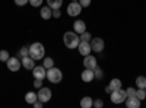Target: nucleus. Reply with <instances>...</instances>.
Listing matches in <instances>:
<instances>
[{"label": "nucleus", "mask_w": 146, "mask_h": 108, "mask_svg": "<svg viewBox=\"0 0 146 108\" xmlns=\"http://www.w3.org/2000/svg\"><path fill=\"white\" fill-rule=\"evenodd\" d=\"M63 42H64V45L67 47V48L73 50V48H78V45L80 42V38L78 37V34L75 31H67L63 35Z\"/></svg>", "instance_id": "obj_1"}, {"label": "nucleus", "mask_w": 146, "mask_h": 108, "mask_svg": "<svg viewBox=\"0 0 146 108\" xmlns=\"http://www.w3.org/2000/svg\"><path fill=\"white\" fill-rule=\"evenodd\" d=\"M44 54H45V48L41 42H32L29 45V57H32L35 62L44 58Z\"/></svg>", "instance_id": "obj_2"}, {"label": "nucleus", "mask_w": 146, "mask_h": 108, "mask_svg": "<svg viewBox=\"0 0 146 108\" xmlns=\"http://www.w3.org/2000/svg\"><path fill=\"white\" fill-rule=\"evenodd\" d=\"M47 79L50 80L51 83H60L63 79V73L62 70L57 69V67H51V69H47Z\"/></svg>", "instance_id": "obj_3"}, {"label": "nucleus", "mask_w": 146, "mask_h": 108, "mask_svg": "<svg viewBox=\"0 0 146 108\" xmlns=\"http://www.w3.org/2000/svg\"><path fill=\"white\" fill-rule=\"evenodd\" d=\"M111 101H113V104H121V102H124L126 101V98H127V93H126V91L124 89H117V91H113L111 93Z\"/></svg>", "instance_id": "obj_4"}, {"label": "nucleus", "mask_w": 146, "mask_h": 108, "mask_svg": "<svg viewBox=\"0 0 146 108\" xmlns=\"http://www.w3.org/2000/svg\"><path fill=\"white\" fill-rule=\"evenodd\" d=\"M82 12V5L79 2H72L69 6H67V15L69 16H79Z\"/></svg>", "instance_id": "obj_5"}, {"label": "nucleus", "mask_w": 146, "mask_h": 108, "mask_svg": "<svg viewBox=\"0 0 146 108\" xmlns=\"http://www.w3.org/2000/svg\"><path fill=\"white\" fill-rule=\"evenodd\" d=\"M89 44H91L92 51H95V53H101V51L104 50V47H105L102 38H92V40L89 41Z\"/></svg>", "instance_id": "obj_6"}, {"label": "nucleus", "mask_w": 146, "mask_h": 108, "mask_svg": "<svg viewBox=\"0 0 146 108\" xmlns=\"http://www.w3.org/2000/svg\"><path fill=\"white\" fill-rule=\"evenodd\" d=\"M6 64H7V69L10 70V72H18L21 67H22V62L19 58H16V57H9V60L6 62Z\"/></svg>", "instance_id": "obj_7"}, {"label": "nucleus", "mask_w": 146, "mask_h": 108, "mask_svg": "<svg viewBox=\"0 0 146 108\" xmlns=\"http://www.w3.org/2000/svg\"><path fill=\"white\" fill-rule=\"evenodd\" d=\"M51 91H50V88H45V86H41L40 88V91H38V99L40 101H42L44 104L45 102H48L51 99Z\"/></svg>", "instance_id": "obj_8"}, {"label": "nucleus", "mask_w": 146, "mask_h": 108, "mask_svg": "<svg viewBox=\"0 0 146 108\" xmlns=\"http://www.w3.org/2000/svg\"><path fill=\"white\" fill-rule=\"evenodd\" d=\"M96 66V58H95V56H92V54H88V56H85L83 57V67L85 69H95Z\"/></svg>", "instance_id": "obj_9"}, {"label": "nucleus", "mask_w": 146, "mask_h": 108, "mask_svg": "<svg viewBox=\"0 0 146 108\" xmlns=\"http://www.w3.org/2000/svg\"><path fill=\"white\" fill-rule=\"evenodd\" d=\"M32 75H34L35 79H41L42 80V79L47 78V69L44 66H35L32 69Z\"/></svg>", "instance_id": "obj_10"}, {"label": "nucleus", "mask_w": 146, "mask_h": 108, "mask_svg": "<svg viewBox=\"0 0 146 108\" xmlns=\"http://www.w3.org/2000/svg\"><path fill=\"white\" fill-rule=\"evenodd\" d=\"M78 50H79V53H80V54H82L83 57L92 53L91 44H89L88 41H80V42H79V45H78Z\"/></svg>", "instance_id": "obj_11"}, {"label": "nucleus", "mask_w": 146, "mask_h": 108, "mask_svg": "<svg viewBox=\"0 0 146 108\" xmlns=\"http://www.w3.org/2000/svg\"><path fill=\"white\" fill-rule=\"evenodd\" d=\"M73 31H75L76 34H82L86 31V23H85L82 19H76L75 23H73Z\"/></svg>", "instance_id": "obj_12"}, {"label": "nucleus", "mask_w": 146, "mask_h": 108, "mask_svg": "<svg viewBox=\"0 0 146 108\" xmlns=\"http://www.w3.org/2000/svg\"><path fill=\"white\" fill-rule=\"evenodd\" d=\"M124 102H126L127 108H139L140 107V99L137 97H127Z\"/></svg>", "instance_id": "obj_13"}, {"label": "nucleus", "mask_w": 146, "mask_h": 108, "mask_svg": "<svg viewBox=\"0 0 146 108\" xmlns=\"http://www.w3.org/2000/svg\"><path fill=\"white\" fill-rule=\"evenodd\" d=\"M21 62H22V66L25 67L27 70H32V69L35 67V60H34L32 57H29V56L22 57V58H21Z\"/></svg>", "instance_id": "obj_14"}, {"label": "nucleus", "mask_w": 146, "mask_h": 108, "mask_svg": "<svg viewBox=\"0 0 146 108\" xmlns=\"http://www.w3.org/2000/svg\"><path fill=\"white\" fill-rule=\"evenodd\" d=\"M40 15L44 21H48L50 18H53V9L50 6H42L41 10H40Z\"/></svg>", "instance_id": "obj_15"}, {"label": "nucleus", "mask_w": 146, "mask_h": 108, "mask_svg": "<svg viewBox=\"0 0 146 108\" xmlns=\"http://www.w3.org/2000/svg\"><path fill=\"white\" fill-rule=\"evenodd\" d=\"M82 80L83 82H92L94 79H95V75H94V70L92 69H85L83 72H82Z\"/></svg>", "instance_id": "obj_16"}, {"label": "nucleus", "mask_w": 146, "mask_h": 108, "mask_svg": "<svg viewBox=\"0 0 146 108\" xmlns=\"http://www.w3.org/2000/svg\"><path fill=\"white\" fill-rule=\"evenodd\" d=\"M36 99H38V93H35V92H27V95H25V101H27V104H34Z\"/></svg>", "instance_id": "obj_17"}, {"label": "nucleus", "mask_w": 146, "mask_h": 108, "mask_svg": "<svg viewBox=\"0 0 146 108\" xmlns=\"http://www.w3.org/2000/svg\"><path fill=\"white\" fill-rule=\"evenodd\" d=\"M80 107H82V108H91V107H94L92 98H91V97H83V98L80 99Z\"/></svg>", "instance_id": "obj_18"}, {"label": "nucleus", "mask_w": 146, "mask_h": 108, "mask_svg": "<svg viewBox=\"0 0 146 108\" xmlns=\"http://www.w3.org/2000/svg\"><path fill=\"white\" fill-rule=\"evenodd\" d=\"M47 5L51 9H60L63 5V0H47Z\"/></svg>", "instance_id": "obj_19"}, {"label": "nucleus", "mask_w": 146, "mask_h": 108, "mask_svg": "<svg viewBox=\"0 0 146 108\" xmlns=\"http://www.w3.org/2000/svg\"><path fill=\"white\" fill-rule=\"evenodd\" d=\"M110 88H111V91H117V89H120V88H121V80L117 79V78L111 79V82H110Z\"/></svg>", "instance_id": "obj_20"}, {"label": "nucleus", "mask_w": 146, "mask_h": 108, "mask_svg": "<svg viewBox=\"0 0 146 108\" xmlns=\"http://www.w3.org/2000/svg\"><path fill=\"white\" fill-rule=\"evenodd\" d=\"M136 86L140 88V89H145V88H146V78H145V76L136 78Z\"/></svg>", "instance_id": "obj_21"}, {"label": "nucleus", "mask_w": 146, "mask_h": 108, "mask_svg": "<svg viewBox=\"0 0 146 108\" xmlns=\"http://www.w3.org/2000/svg\"><path fill=\"white\" fill-rule=\"evenodd\" d=\"M94 75H95L96 80H101V79L104 78V72L101 70V67H100V66H96V67L94 69Z\"/></svg>", "instance_id": "obj_22"}, {"label": "nucleus", "mask_w": 146, "mask_h": 108, "mask_svg": "<svg viewBox=\"0 0 146 108\" xmlns=\"http://www.w3.org/2000/svg\"><path fill=\"white\" fill-rule=\"evenodd\" d=\"M42 66H44L45 69H51V67L54 66V60H53L51 57H45V58H44V63H42Z\"/></svg>", "instance_id": "obj_23"}, {"label": "nucleus", "mask_w": 146, "mask_h": 108, "mask_svg": "<svg viewBox=\"0 0 146 108\" xmlns=\"http://www.w3.org/2000/svg\"><path fill=\"white\" fill-rule=\"evenodd\" d=\"M79 38H80V41H88V42H89V41L92 40V35H91L88 31H85V32L80 34V37H79Z\"/></svg>", "instance_id": "obj_24"}, {"label": "nucleus", "mask_w": 146, "mask_h": 108, "mask_svg": "<svg viewBox=\"0 0 146 108\" xmlns=\"http://www.w3.org/2000/svg\"><path fill=\"white\" fill-rule=\"evenodd\" d=\"M9 51H6V50H2L0 51V62H3V63H6L7 60H9Z\"/></svg>", "instance_id": "obj_25"}, {"label": "nucleus", "mask_w": 146, "mask_h": 108, "mask_svg": "<svg viewBox=\"0 0 146 108\" xmlns=\"http://www.w3.org/2000/svg\"><path fill=\"white\" fill-rule=\"evenodd\" d=\"M27 56H29V47H22L19 50V57L22 58V57H27Z\"/></svg>", "instance_id": "obj_26"}, {"label": "nucleus", "mask_w": 146, "mask_h": 108, "mask_svg": "<svg viewBox=\"0 0 146 108\" xmlns=\"http://www.w3.org/2000/svg\"><path fill=\"white\" fill-rule=\"evenodd\" d=\"M136 97H137L140 101H142V99H145V98H146V92H145V89H140V88H139V89H137V92H136Z\"/></svg>", "instance_id": "obj_27"}, {"label": "nucleus", "mask_w": 146, "mask_h": 108, "mask_svg": "<svg viewBox=\"0 0 146 108\" xmlns=\"http://www.w3.org/2000/svg\"><path fill=\"white\" fill-rule=\"evenodd\" d=\"M136 92H137V89H135V88H129V89H126V93H127V97H136Z\"/></svg>", "instance_id": "obj_28"}, {"label": "nucleus", "mask_w": 146, "mask_h": 108, "mask_svg": "<svg viewBox=\"0 0 146 108\" xmlns=\"http://www.w3.org/2000/svg\"><path fill=\"white\" fill-rule=\"evenodd\" d=\"M29 5L34 6V7H38L42 5V0H29Z\"/></svg>", "instance_id": "obj_29"}, {"label": "nucleus", "mask_w": 146, "mask_h": 108, "mask_svg": "<svg viewBox=\"0 0 146 108\" xmlns=\"http://www.w3.org/2000/svg\"><path fill=\"white\" fill-rule=\"evenodd\" d=\"M94 107H95V108H102V107H104L102 99H95V101H94Z\"/></svg>", "instance_id": "obj_30"}, {"label": "nucleus", "mask_w": 146, "mask_h": 108, "mask_svg": "<svg viewBox=\"0 0 146 108\" xmlns=\"http://www.w3.org/2000/svg\"><path fill=\"white\" fill-rule=\"evenodd\" d=\"M60 16H62V12H60V9H53V18L58 19Z\"/></svg>", "instance_id": "obj_31"}, {"label": "nucleus", "mask_w": 146, "mask_h": 108, "mask_svg": "<svg viewBox=\"0 0 146 108\" xmlns=\"http://www.w3.org/2000/svg\"><path fill=\"white\" fill-rule=\"evenodd\" d=\"M91 2H92V0H79V3L82 5V7H88L91 5Z\"/></svg>", "instance_id": "obj_32"}, {"label": "nucleus", "mask_w": 146, "mask_h": 108, "mask_svg": "<svg viewBox=\"0 0 146 108\" xmlns=\"http://www.w3.org/2000/svg\"><path fill=\"white\" fill-rule=\"evenodd\" d=\"M27 3H29V0H15V5L18 6H25Z\"/></svg>", "instance_id": "obj_33"}, {"label": "nucleus", "mask_w": 146, "mask_h": 108, "mask_svg": "<svg viewBox=\"0 0 146 108\" xmlns=\"http://www.w3.org/2000/svg\"><path fill=\"white\" fill-rule=\"evenodd\" d=\"M34 86H35V88H41V86H42V80H41V79H35V80H34Z\"/></svg>", "instance_id": "obj_34"}, {"label": "nucleus", "mask_w": 146, "mask_h": 108, "mask_svg": "<svg viewBox=\"0 0 146 108\" xmlns=\"http://www.w3.org/2000/svg\"><path fill=\"white\" fill-rule=\"evenodd\" d=\"M32 105H34L35 108H42V105H44V102H42V101H40V99H36V101H35V102H34Z\"/></svg>", "instance_id": "obj_35"}, {"label": "nucleus", "mask_w": 146, "mask_h": 108, "mask_svg": "<svg viewBox=\"0 0 146 108\" xmlns=\"http://www.w3.org/2000/svg\"><path fill=\"white\" fill-rule=\"evenodd\" d=\"M105 92H107V93H111V92H113V91H111V88H110V85L105 88Z\"/></svg>", "instance_id": "obj_36"}, {"label": "nucleus", "mask_w": 146, "mask_h": 108, "mask_svg": "<svg viewBox=\"0 0 146 108\" xmlns=\"http://www.w3.org/2000/svg\"><path fill=\"white\" fill-rule=\"evenodd\" d=\"M72 2H79V0H72Z\"/></svg>", "instance_id": "obj_37"}, {"label": "nucleus", "mask_w": 146, "mask_h": 108, "mask_svg": "<svg viewBox=\"0 0 146 108\" xmlns=\"http://www.w3.org/2000/svg\"><path fill=\"white\" fill-rule=\"evenodd\" d=\"M145 92H146V88H145Z\"/></svg>", "instance_id": "obj_38"}]
</instances>
